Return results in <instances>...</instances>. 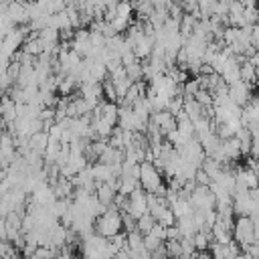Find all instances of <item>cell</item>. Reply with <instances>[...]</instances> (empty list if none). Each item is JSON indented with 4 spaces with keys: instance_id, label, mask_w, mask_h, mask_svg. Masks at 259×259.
I'll return each mask as SVG.
<instances>
[{
    "instance_id": "cell-1",
    "label": "cell",
    "mask_w": 259,
    "mask_h": 259,
    "mask_svg": "<svg viewBox=\"0 0 259 259\" xmlns=\"http://www.w3.org/2000/svg\"><path fill=\"white\" fill-rule=\"evenodd\" d=\"M140 186L150 194L166 196V186L162 182V172L152 162H142L140 164Z\"/></svg>"
},
{
    "instance_id": "cell-2",
    "label": "cell",
    "mask_w": 259,
    "mask_h": 259,
    "mask_svg": "<svg viewBox=\"0 0 259 259\" xmlns=\"http://www.w3.org/2000/svg\"><path fill=\"white\" fill-rule=\"evenodd\" d=\"M123 229V217L121 212L115 208V206H109L97 221H95V233L105 237V239H111L115 235H119Z\"/></svg>"
},
{
    "instance_id": "cell-3",
    "label": "cell",
    "mask_w": 259,
    "mask_h": 259,
    "mask_svg": "<svg viewBox=\"0 0 259 259\" xmlns=\"http://www.w3.org/2000/svg\"><path fill=\"white\" fill-rule=\"evenodd\" d=\"M233 237H235V243L239 247H243L245 251L257 243V237H255V225L249 217H239L233 225Z\"/></svg>"
},
{
    "instance_id": "cell-4",
    "label": "cell",
    "mask_w": 259,
    "mask_h": 259,
    "mask_svg": "<svg viewBox=\"0 0 259 259\" xmlns=\"http://www.w3.org/2000/svg\"><path fill=\"white\" fill-rule=\"evenodd\" d=\"M190 204H192L194 210H214L217 198H214V194L210 192L208 186H198L196 184V188L190 194Z\"/></svg>"
},
{
    "instance_id": "cell-5",
    "label": "cell",
    "mask_w": 259,
    "mask_h": 259,
    "mask_svg": "<svg viewBox=\"0 0 259 259\" xmlns=\"http://www.w3.org/2000/svg\"><path fill=\"white\" fill-rule=\"evenodd\" d=\"M134 221L142 219L144 214H148V202H146V190L144 188H138L136 192L130 194V206L125 210Z\"/></svg>"
},
{
    "instance_id": "cell-6",
    "label": "cell",
    "mask_w": 259,
    "mask_h": 259,
    "mask_svg": "<svg viewBox=\"0 0 259 259\" xmlns=\"http://www.w3.org/2000/svg\"><path fill=\"white\" fill-rule=\"evenodd\" d=\"M229 97L239 107H245L251 101V89H249V85L245 81H237V83L229 85Z\"/></svg>"
},
{
    "instance_id": "cell-7",
    "label": "cell",
    "mask_w": 259,
    "mask_h": 259,
    "mask_svg": "<svg viewBox=\"0 0 259 259\" xmlns=\"http://www.w3.org/2000/svg\"><path fill=\"white\" fill-rule=\"evenodd\" d=\"M150 121H154L158 125V130L162 132V136H168L170 132L178 130V121L176 117L170 113V111H158V113H152Z\"/></svg>"
},
{
    "instance_id": "cell-8",
    "label": "cell",
    "mask_w": 259,
    "mask_h": 259,
    "mask_svg": "<svg viewBox=\"0 0 259 259\" xmlns=\"http://www.w3.org/2000/svg\"><path fill=\"white\" fill-rule=\"evenodd\" d=\"M8 16H10V20H12L16 26L30 22L28 6H26V4H22V2H10V4H8Z\"/></svg>"
},
{
    "instance_id": "cell-9",
    "label": "cell",
    "mask_w": 259,
    "mask_h": 259,
    "mask_svg": "<svg viewBox=\"0 0 259 259\" xmlns=\"http://www.w3.org/2000/svg\"><path fill=\"white\" fill-rule=\"evenodd\" d=\"M0 117L4 119L6 125L14 123V119H16V103L10 95L0 97Z\"/></svg>"
},
{
    "instance_id": "cell-10",
    "label": "cell",
    "mask_w": 259,
    "mask_h": 259,
    "mask_svg": "<svg viewBox=\"0 0 259 259\" xmlns=\"http://www.w3.org/2000/svg\"><path fill=\"white\" fill-rule=\"evenodd\" d=\"M206 109L196 101V99H192V97H184V113L188 115V119L194 123V121H198L200 117H204L206 113H204Z\"/></svg>"
},
{
    "instance_id": "cell-11",
    "label": "cell",
    "mask_w": 259,
    "mask_h": 259,
    "mask_svg": "<svg viewBox=\"0 0 259 259\" xmlns=\"http://www.w3.org/2000/svg\"><path fill=\"white\" fill-rule=\"evenodd\" d=\"M170 210L174 212L176 219H182V217H190L194 212L192 204H190V198H184V196H178L174 202H170Z\"/></svg>"
},
{
    "instance_id": "cell-12",
    "label": "cell",
    "mask_w": 259,
    "mask_h": 259,
    "mask_svg": "<svg viewBox=\"0 0 259 259\" xmlns=\"http://www.w3.org/2000/svg\"><path fill=\"white\" fill-rule=\"evenodd\" d=\"M28 148H30V152H34V154L45 156V152H47V148H49V134H47V132H40V134L32 136V138L28 140Z\"/></svg>"
},
{
    "instance_id": "cell-13",
    "label": "cell",
    "mask_w": 259,
    "mask_h": 259,
    "mask_svg": "<svg viewBox=\"0 0 259 259\" xmlns=\"http://www.w3.org/2000/svg\"><path fill=\"white\" fill-rule=\"evenodd\" d=\"M115 190L109 186V184H97V190H95V196L97 200L103 204V206H113V200H115Z\"/></svg>"
},
{
    "instance_id": "cell-14",
    "label": "cell",
    "mask_w": 259,
    "mask_h": 259,
    "mask_svg": "<svg viewBox=\"0 0 259 259\" xmlns=\"http://www.w3.org/2000/svg\"><path fill=\"white\" fill-rule=\"evenodd\" d=\"M200 170L210 178V182H214L219 176H221V172H223V166L217 162V160H212V158H204V162H202V166H200Z\"/></svg>"
},
{
    "instance_id": "cell-15",
    "label": "cell",
    "mask_w": 259,
    "mask_h": 259,
    "mask_svg": "<svg viewBox=\"0 0 259 259\" xmlns=\"http://www.w3.org/2000/svg\"><path fill=\"white\" fill-rule=\"evenodd\" d=\"M257 79H259V71L255 69V65L251 61H243V65H241V81H245L249 85V83H255Z\"/></svg>"
},
{
    "instance_id": "cell-16",
    "label": "cell",
    "mask_w": 259,
    "mask_h": 259,
    "mask_svg": "<svg viewBox=\"0 0 259 259\" xmlns=\"http://www.w3.org/2000/svg\"><path fill=\"white\" fill-rule=\"evenodd\" d=\"M142 249H146V247H144V235H142L140 231L127 233V251H130V253H138V251H142Z\"/></svg>"
},
{
    "instance_id": "cell-17",
    "label": "cell",
    "mask_w": 259,
    "mask_h": 259,
    "mask_svg": "<svg viewBox=\"0 0 259 259\" xmlns=\"http://www.w3.org/2000/svg\"><path fill=\"white\" fill-rule=\"evenodd\" d=\"M140 188V180H136V178H125V176H119V194H125V196H130L132 192H136Z\"/></svg>"
},
{
    "instance_id": "cell-18",
    "label": "cell",
    "mask_w": 259,
    "mask_h": 259,
    "mask_svg": "<svg viewBox=\"0 0 259 259\" xmlns=\"http://www.w3.org/2000/svg\"><path fill=\"white\" fill-rule=\"evenodd\" d=\"M154 225H156V219L148 212V214H144L142 219L136 221V231H140L142 235H148V233L154 229Z\"/></svg>"
},
{
    "instance_id": "cell-19",
    "label": "cell",
    "mask_w": 259,
    "mask_h": 259,
    "mask_svg": "<svg viewBox=\"0 0 259 259\" xmlns=\"http://www.w3.org/2000/svg\"><path fill=\"white\" fill-rule=\"evenodd\" d=\"M125 73H127V79H130L132 83H138V81H142V79H144V69H142V61H136L134 65L125 67Z\"/></svg>"
},
{
    "instance_id": "cell-20",
    "label": "cell",
    "mask_w": 259,
    "mask_h": 259,
    "mask_svg": "<svg viewBox=\"0 0 259 259\" xmlns=\"http://www.w3.org/2000/svg\"><path fill=\"white\" fill-rule=\"evenodd\" d=\"M200 91V83H198V79H188L184 85H182V95L184 97H192L194 99V95Z\"/></svg>"
},
{
    "instance_id": "cell-21",
    "label": "cell",
    "mask_w": 259,
    "mask_h": 259,
    "mask_svg": "<svg viewBox=\"0 0 259 259\" xmlns=\"http://www.w3.org/2000/svg\"><path fill=\"white\" fill-rule=\"evenodd\" d=\"M194 99H196L204 109H210V107H212V103H214L212 93H210V91H206V89H200V91L194 95Z\"/></svg>"
},
{
    "instance_id": "cell-22",
    "label": "cell",
    "mask_w": 259,
    "mask_h": 259,
    "mask_svg": "<svg viewBox=\"0 0 259 259\" xmlns=\"http://www.w3.org/2000/svg\"><path fill=\"white\" fill-rule=\"evenodd\" d=\"M166 253L170 259H180L182 257V249H180V241H166L164 243Z\"/></svg>"
},
{
    "instance_id": "cell-23",
    "label": "cell",
    "mask_w": 259,
    "mask_h": 259,
    "mask_svg": "<svg viewBox=\"0 0 259 259\" xmlns=\"http://www.w3.org/2000/svg\"><path fill=\"white\" fill-rule=\"evenodd\" d=\"M180 249H182V259H188V257L196 255V249H194V241L192 239H180Z\"/></svg>"
},
{
    "instance_id": "cell-24",
    "label": "cell",
    "mask_w": 259,
    "mask_h": 259,
    "mask_svg": "<svg viewBox=\"0 0 259 259\" xmlns=\"http://www.w3.org/2000/svg\"><path fill=\"white\" fill-rule=\"evenodd\" d=\"M14 255H16L14 245L10 241H0V259H16Z\"/></svg>"
},
{
    "instance_id": "cell-25",
    "label": "cell",
    "mask_w": 259,
    "mask_h": 259,
    "mask_svg": "<svg viewBox=\"0 0 259 259\" xmlns=\"http://www.w3.org/2000/svg\"><path fill=\"white\" fill-rule=\"evenodd\" d=\"M166 229L168 227H164V225H160V223H156L154 225V229L148 233V235H154L158 241H162V243H166Z\"/></svg>"
},
{
    "instance_id": "cell-26",
    "label": "cell",
    "mask_w": 259,
    "mask_h": 259,
    "mask_svg": "<svg viewBox=\"0 0 259 259\" xmlns=\"http://www.w3.org/2000/svg\"><path fill=\"white\" fill-rule=\"evenodd\" d=\"M132 10H134V6H132V4H127V2H119V4H117V16H119V18L130 20Z\"/></svg>"
},
{
    "instance_id": "cell-27",
    "label": "cell",
    "mask_w": 259,
    "mask_h": 259,
    "mask_svg": "<svg viewBox=\"0 0 259 259\" xmlns=\"http://www.w3.org/2000/svg\"><path fill=\"white\" fill-rule=\"evenodd\" d=\"M166 241H180V233H178V227H168L166 229Z\"/></svg>"
},
{
    "instance_id": "cell-28",
    "label": "cell",
    "mask_w": 259,
    "mask_h": 259,
    "mask_svg": "<svg viewBox=\"0 0 259 259\" xmlns=\"http://www.w3.org/2000/svg\"><path fill=\"white\" fill-rule=\"evenodd\" d=\"M152 259H170V257H168V253H166V247L162 245L160 249H156V251L152 253Z\"/></svg>"
},
{
    "instance_id": "cell-29",
    "label": "cell",
    "mask_w": 259,
    "mask_h": 259,
    "mask_svg": "<svg viewBox=\"0 0 259 259\" xmlns=\"http://www.w3.org/2000/svg\"><path fill=\"white\" fill-rule=\"evenodd\" d=\"M251 63H253V65H255V69L259 71V51H255V55L251 57Z\"/></svg>"
},
{
    "instance_id": "cell-30",
    "label": "cell",
    "mask_w": 259,
    "mask_h": 259,
    "mask_svg": "<svg viewBox=\"0 0 259 259\" xmlns=\"http://www.w3.org/2000/svg\"><path fill=\"white\" fill-rule=\"evenodd\" d=\"M188 259H198V255H192V257H188Z\"/></svg>"
}]
</instances>
